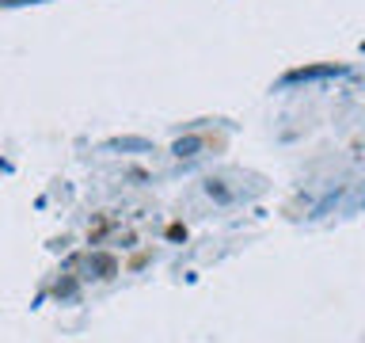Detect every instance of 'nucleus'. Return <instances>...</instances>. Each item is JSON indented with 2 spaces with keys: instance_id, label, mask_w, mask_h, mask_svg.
<instances>
[{
  "instance_id": "f257e3e1",
  "label": "nucleus",
  "mask_w": 365,
  "mask_h": 343,
  "mask_svg": "<svg viewBox=\"0 0 365 343\" xmlns=\"http://www.w3.org/2000/svg\"><path fill=\"white\" fill-rule=\"evenodd\" d=\"M335 73H342V69H335V65H327V69H301V73H289V76H285V84H297V80H312V76H335Z\"/></svg>"
},
{
  "instance_id": "f03ea898",
  "label": "nucleus",
  "mask_w": 365,
  "mask_h": 343,
  "mask_svg": "<svg viewBox=\"0 0 365 343\" xmlns=\"http://www.w3.org/2000/svg\"><path fill=\"white\" fill-rule=\"evenodd\" d=\"M202 149V137H187V141H175V156H194Z\"/></svg>"
},
{
  "instance_id": "7ed1b4c3",
  "label": "nucleus",
  "mask_w": 365,
  "mask_h": 343,
  "mask_svg": "<svg viewBox=\"0 0 365 343\" xmlns=\"http://www.w3.org/2000/svg\"><path fill=\"white\" fill-rule=\"evenodd\" d=\"M0 4H31V0H0Z\"/></svg>"
}]
</instances>
